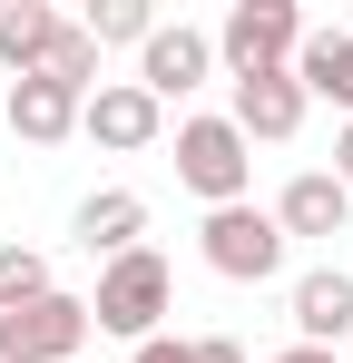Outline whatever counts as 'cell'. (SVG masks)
Returning <instances> with one entry per match:
<instances>
[{
  "label": "cell",
  "mask_w": 353,
  "mask_h": 363,
  "mask_svg": "<svg viewBox=\"0 0 353 363\" xmlns=\"http://www.w3.org/2000/svg\"><path fill=\"white\" fill-rule=\"evenodd\" d=\"M176 186H186L206 216L255 196V147H245V128H235L226 108H206V118H176Z\"/></svg>",
  "instance_id": "obj_1"
},
{
  "label": "cell",
  "mask_w": 353,
  "mask_h": 363,
  "mask_svg": "<svg viewBox=\"0 0 353 363\" xmlns=\"http://www.w3.org/2000/svg\"><path fill=\"white\" fill-rule=\"evenodd\" d=\"M167 304H176V265L157 255V245H138V255H118V265H99V295H89V324L99 334H118L128 354L167 324Z\"/></svg>",
  "instance_id": "obj_2"
},
{
  "label": "cell",
  "mask_w": 353,
  "mask_h": 363,
  "mask_svg": "<svg viewBox=\"0 0 353 363\" xmlns=\"http://www.w3.org/2000/svg\"><path fill=\"white\" fill-rule=\"evenodd\" d=\"M304 10L294 0H235L226 20H216V69L226 79H255V69H294V50H304Z\"/></svg>",
  "instance_id": "obj_3"
},
{
  "label": "cell",
  "mask_w": 353,
  "mask_h": 363,
  "mask_svg": "<svg viewBox=\"0 0 353 363\" xmlns=\"http://www.w3.org/2000/svg\"><path fill=\"white\" fill-rule=\"evenodd\" d=\"M196 245H206V265L226 275V285H275L285 275V226H275V206H216L206 226H196Z\"/></svg>",
  "instance_id": "obj_4"
},
{
  "label": "cell",
  "mask_w": 353,
  "mask_h": 363,
  "mask_svg": "<svg viewBox=\"0 0 353 363\" xmlns=\"http://www.w3.org/2000/svg\"><path fill=\"white\" fill-rule=\"evenodd\" d=\"M89 295H40V304H20V314H0V363H79L89 354Z\"/></svg>",
  "instance_id": "obj_5"
},
{
  "label": "cell",
  "mask_w": 353,
  "mask_h": 363,
  "mask_svg": "<svg viewBox=\"0 0 353 363\" xmlns=\"http://www.w3.org/2000/svg\"><path fill=\"white\" fill-rule=\"evenodd\" d=\"M79 138H89V147H108V157H147V147L167 138V108H157L138 79H99V89H89V108H79Z\"/></svg>",
  "instance_id": "obj_6"
},
{
  "label": "cell",
  "mask_w": 353,
  "mask_h": 363,
  "mask_svg": "<svg viewBox=\"0 0 353 363\" xmlns=\"http://www.w3.org/2000/svg\"><path fill=\"white\" fill-rule=\"evenodd\" d=\"M216 79V30H186V20H157L147 50H138V89L167 108V99H196Z\"/></svg>",
  "instance_id": "obj_7"
},
{
  "label": "cell",
  "mask_w": 353,
  "mask_h": 363,
  "mask_svg": "<svg viewBox=\"0 0 353 363\" xmlns=\"http://www.w3.org/2000/svg\"><path fill=\"white\" fill-rule=\"evenodd\" d=\"M226 89H235V99H226V118L245 128V147H285L294 128H304V108H314L294 69H255V79H226Z\"/></svg>",
  "instance_id": "obj_8"
},
{
  "label": "cell",
  "mask_w": 353,
  "mask_h": 363,
  "mask_svg": "<svg viewBox=\"0 0 353 363\" xmlns=\"http://www.w3.org/2000/svg\"><path fill=\"white\" fill-rule=\"evenodd\" d=\"M275 226H285V245H334L353 226V186L334 177V167H304V177H285V196H275Z\"/></svg>",
  "instance_id": "obj_9"
},
{
  "label": "cell",
  "mask_w": 353,
  "mask_h": 363,
  "mask_svg": "<svg viewBox=\"0 0 353 363\" xmlns=\"http://www.w3.org/2000/svg\"><path fill=\"white\" fill-rule=\"evenodd\" d=\"M285 314H294V344H324V354H344V344H353V275H344V265H314V275H294Z\"/></svg>",
  "instance_id": "obj_10"
},
{
  "label": "cell",
  "mask_w": 353,
  "mask_h": 363,
  "mask_svg": "<svg viewBox=\"0 0 353 363\" xmlns=\"http://www.w3.org/2000/svg\"><path fill=\"white\" fill-rule=\"evenodd\" d=\"M79 108H89V99H79V89H59V79H40V69H30V79H10V99H0V118H10L20 147H59V138H79Z\"/></svg>",
  "instance_id": "obj_11"
},
{
  "label": "cell",
  "mask_w": 353,
  "mask_h": 363,
  "mask_svg": "<svg viewBox=\"0 0 353 363\" xmlns=\"http://www.w3.org/2000/svg\"><path fill=\"white\" fill-rule=\"evenodd\" d=\"M69 236L89 245L99 265H118V255H138V245H147V196H138V186H99V196H79Z\"/></svg>",
  "instance_id": "obj_12"
},
{
  "label": "cell",
  "mask_w": 353,
  "mask_h": 363,
  "mask_svg": "<svg viewBox=\"0 0 353 363\" xmlns=\"http://www.w3.org/2000/svg\"><path fill=\"white\" fill-rule=\"evenodd\" d=\"M59 20L50 0H0V69L10 79H30V69H50V50H59Z\"/></svg>",
  "instance_id": "obj_13"
},
{
  "label": "cell",
  "mask_w": 353,
  "mask_h": 363,
  "mask_svg": "<svg viewBox=\"0 0 353 363\" xmlns=\"http://www.w3.org/2000/svg\"><path fill=\"white\" fill-rule=\"evenodd\" d=\"M294 79H304V99H334V108L353 118V30H304Z\"/></svg>",
  "instance_id": "obj_14"
},
{
  "label": "cell",
  "mask_w": 353,
  "mask_h": 363,
  "mask_svg": "<svg viewBox=\"0 0 353 363\" xmlns=\"http://www.w3.org/2000/svg\"><path fill=\"white\" fill-rule=\"evenodd\" d=\"M79 30H89L99 50H147V30H157V10H147V0H99V10H89Z\"/></svg>",
  "instance_id": "obj_15"
},
{
  "label": "cell",
  "mask_w": 353,
  "mask_h": 363,
  "mask_svg": "<svg viewBox=\"0 0 353 363\" xmlns=\"http://www.w3.org/2000/svg\"><path fill=\"white\" fill-rule=\"evenodd\" d=\"M40 295H50V255L40 245H0V314H20Z\"/></svg>",
  "instance_id": "obj_16"
},
{
  "label": "cell",
  "mask_w": 353,
  "mask_h": 363,
  "mask_svg": "<svg viewBox=\"0 0 353 363\" xmlns=\"http://www.w3.org/2000/svg\"><path fill=\"white\" fill-rule=\"evenodd\" d=\"M40 79H59V89H79V99H89V89H99V40H89V30H79V20H69V30H59V50H50V69H40Z\"/></svg>",
  "instance_id": "obj_17"
},
{
  "label": "cell",
  "mask_w": 353,
  "mask_h": 363,
  "mask_svg": "<svg viewBox=\"0 0 353 363\" xmlns=\"http://www.w3.org/2000/svg\"><path fill=\"white\" fill-rule=\"evenodd\" d=\"M128 363H196V344H186V334H147Z\"/></svg>",
  "instance_id": "obj_18"
},
{
  "label": "cell",
  "mask_w": 353,
  "mask_h": 363,
  "mask_svg": "<svg viewBox=\"0 0 353 363\" xmlns=\"http://www.w3.org/2000/svg\"><path fill=\"white\" fill-rule=\"evenodd\" d=\"M196 363H245V344L235 334H196Z\"/></svg>",
  "instance_id": "obj_19"
},
{
  "label": "cell",
  "mask_w": 353,
  "mask_h": 363,
  "mask_svg": "<svg viewBox=\"0 0 353 363\" xmlns=\"http://www.w3.org/2000/svg\"><path fill=\"white\" fill-rule=\"evenodd\" d=\"M334 177H344V186H353V118H344V128H334Z\"/></svg>",
  "instance_id": "obj_20"
},
{
  "label": "cell",
  "mask_w": 353,
  "mask_h": 363,
  "mask_svg": "<svg viewBox=\"0 0 353 363\" xmlns=\"http://www.w3.org/2000/svg\"><path fill=\"white\" fill-rule=\"evenodd\" d=\"M265 363H344V354H324V344H285V354H265Z\"/></svg>",
  "instance_id": "obj_21"
}]
</instances>
